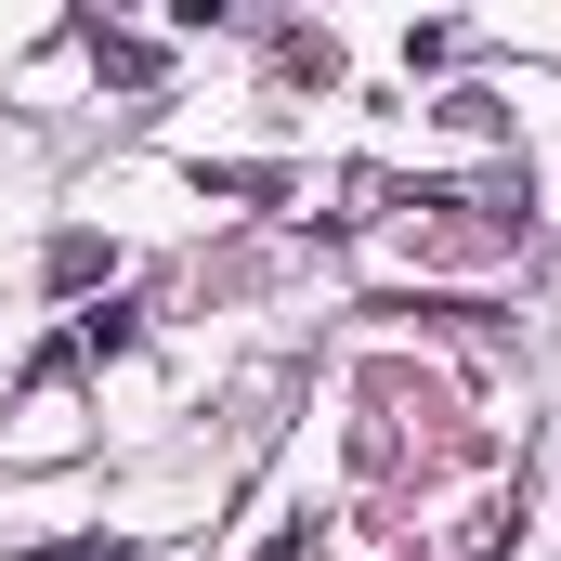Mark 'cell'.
Instances as JSON below:
<instances>
[{
	"label": "cell",
	"instance_id": "1",
	"mask_svg": "<svg viewBox=\"0 0 561 561\" xmlns=\"http://www.w3.org/2000/svg\"><path fill=\"white\" fill-rule=\"evenodd\" d=\"M53 561H144V549H131V536H105V549H53Z\"/></svg>",
	"mask_w": 561,
	"mask_h": 561
}]
</instances>
